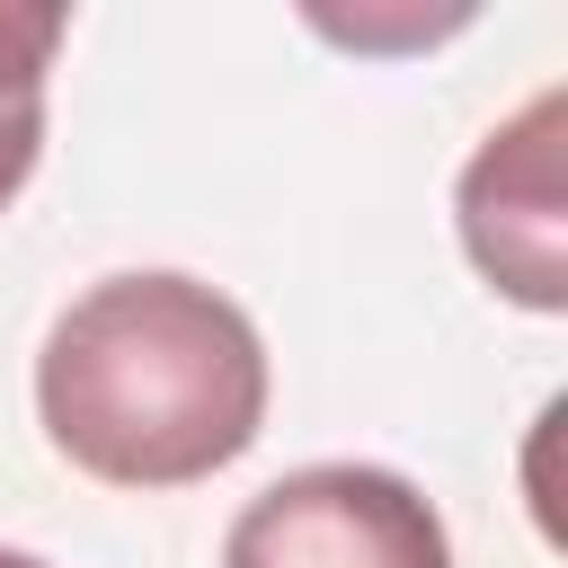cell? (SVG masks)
<instances>
[{
	"mask_svg": "<svg viewBox=\"0 0 568 568\" xmlns=\"http://www.w3.org/2000/svg\"><path fill=\"white\" fill-rule=\"evenodd\" d=\"M53 453L106 488H195L266 426V346L248 311L195 275L89 284L36 355Z\"/></svg>",
	"mask_w": 568,
	"mask_h": 568,
	"instance_id": "obj_1",
	"label": "cell"
},
{
	"mask_svg": "<svg viewBox=\"0 0 568 568\" xmlns=\"http://www.w3.org/2000/svg\"><path fill=\"white\" fill-rule=\"evenodd\" d=\"M222 568H453V541L399 470L311 462L240 506Z\"/></svg>",
	"mask_w": 568,
	"mask_h": 568,
	"instance_id": "obj_2",
	"label": "cell"
},
{
	"mask_svg": "<svg viewBox=\"0 0 568 568\" xmlns=\"http://www.w3.org/2000/svg\"><path fill=\"white\" fill-rule=\"evenodd\" d=\"M568 89H541L524 115H506L470 169H462V248L470 266L524 302V311H568Z\"/></svg>",
	"mask_w": 568,
	"mask_h": 568,
	"instance_id": "obj_3",
	"label": "cell"
},
{
	"mask_svg": "<svg viewBox=\"0 0 568 568\" xmlns=\"http://www.w3.org/2000/svg\"><path fill=\"white\" fill-rule=\"evenodd\" d=\"M62 53V9L53 0H0V213L36 178L44 151V71Z\"/></svg>",
	"mask_w": 568,
	"mask_h": 568,
	"instance_id": "obj_4",
	"label": "cell"
},
{
	"mask_svg": "<svg viewBox=\"0 0 568 568\" xmlns=\"http://www.w3.org/2000/svg\"><path fill=\"white\" fill-rule=\"evenodd\" d=\"M0 568H44V559H36V550H9V541H0Z\"/></svg>",
	"mask_w": 568,
	"mask_h": 568,
	"instance_id": "obj_5",
	"label": "cell"
}]
</instances>
